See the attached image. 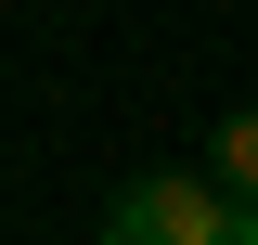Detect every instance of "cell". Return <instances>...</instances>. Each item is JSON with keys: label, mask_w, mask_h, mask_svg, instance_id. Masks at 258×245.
<instances>
[{"label": "cell", "mask_w": 258, "mask_h": 245, "mask_svg": "<svg viewBox=\"0 0 258 245\" xmlns=\"http://www.w3.org/2000/svg\"><path fill=\"white\" fill-rule=\"evenodd\" d=\"M103 232L116 245H232V194L194 181V168H155V181H116L103 194Z\"/></svg>", "instance_id": "cell-1"}, {"label": "cell", "mask_w": 258, "mask_h": 245, "mask_svg": "<svg viewBox=\"0 0 258 245\" xmlns=\"http://www.w3.org/2000/svg\"><path fill=\"white\" fill-rule=\"evenodd\" d=\"M207 181L258 207V116H220V129H207Z\"/></svg>", "instance_id": "cell-2"}]
</instances>
